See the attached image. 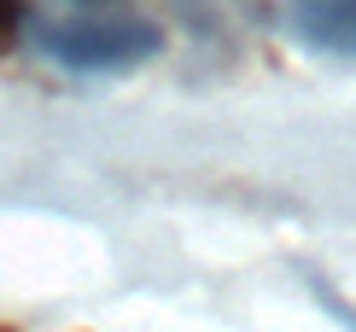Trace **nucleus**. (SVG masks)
Listing matches in <instances>:
<instances>
[{
  "instance_id": "nucleus-3",
  "label": "nucleus",
  "mask_w": 356,
  "mask_h": 332,
  "mask_svg": "<svg viewBox=\"0 0 356 332\" xmlns=\"http://www.w3.org/2000/svg\"><path fill=\"white\" fill-rule=\"evenodd\" d=\"M24 29V0H0V47H12Z\"/></svg>"
},
{
  "instance_id": "nucleus-2",
  "label": "nucleus",
  "mask_w": 356,
  "mask_h": 332,
  "mask_svg": "<svg viewBox=\"0 0 356 332\" xmlns=\"http://www.w3.org/2000/svg\"><path fill=\"white\" fill-rule=\"evenodd\" d=\"M286 18L304 47L356 65V0H286Z\"/></svg>"
},
{
  "instance_id": "nucleus-1",
  "label": "nucleus",
  "mask_w": 356,
  "mask_h": 332,
  "mask_svg": "<svg viewBox=\"0 0 356 332\" xmlns=\"http://www.w3.org/2000/svg\"><path fill=\"white\" fill-rule=\"evenodd\" d=\"M18 35L35 58L70 76H129L164 53V29L135 12H41L24 18Z\"/></svg>"
}]
</instances>
